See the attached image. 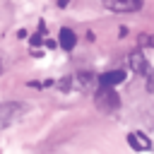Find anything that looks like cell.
<instances>
[{
    "instance_id": "obj_2",
    "label": "cell",
    "mask_w": 154,
    "mask_h": 154,
    "mask_svg": "<svg viewBox=\"0 0 154 154\" xmlns=\"http://www.w3.org/2000/svg\"><path fill=\"white\" fill-rule=\"evenodd\" d=\"M24 111H26V106L19 103V101H2L0 103V130L7 128V125H12Z\"/></svg>"
},
{
    "instance_id": "obj_1",
    "label": "cell",
    "mask_w": 154,
    "mask_h": 154,
    "mask_svg": "<svg viewBox=\"0 0 154 154\" xmlns=\"http://www.w3.org/2000/svg\"><path fill=\"white\" fill-rule=\"evenodd\" d=\"M94 101H96V108L103 111V113H113L120 106V96L116 94V87H101L99 84V91L94 94Z\"/></svg>"
},
{
    "instance_id": "obj_3",
    "label": "cell",
    "mask_w": 154,
    "mask_h": 154,
    "mask_svg": "<svg viewBox=\"0 0 154 154\" xmlns=\"http://www.w3.org/2000/svg\"><path fill=\"white\" fill-rule=\"evenodd\" d=\"M101 2L111 12H137L144 5V0H101Z\"/></svg>"
},
{
    "instance_id": "obj_8",
    "label": "cell",
    "mask_w": 154,
    "mask_h": 154,
    "mask_svg": "<svg viewBox=\"0 0 154 154\" xmlns=\"http://www.w3.org/2000/svg\"><path fill=\"white\" fill-rule=\"evenodd\" d=\"M140 46H154V36L152 34H140Z\"/></svg>"
},
{
    "instance_id": "obj_9",
    "label": "cell",
    "mask_w": 154,
    "mask_h": 154,
    "mask_svg": "<svg viewBox=\"0 0 154 154\" xmlns=\"http://www.w3.org/2000/svg\"><path fill=\"white\" fill-rule=\"evenodd\" d=\"M147 79H149V82H147V89H149V91H154V75L149 72V75H147Z\"/></svg>"
},
{
    "instance_id": "obj_5",
    "label": "cell",
    "mask_w": 154,
    "mask_h": 154,
    "mask_svg": "<svg viewBox=\"0 0 154 154\" xmlns=\"http://www.w3.org/2000/svg\"><path fill=\"white\" fill-rule=\"evenodd\" d=\"M128 144H130L135 152H147V149H152V140H149L144 132H130V135H128Z\"/></svg>"
},
{
    "instance_id": "obj_4",
    "label": "cell",
    "mask_w": 154,
    "mask_h": 154,
    "mask_svg": "<svg viewBox=\"0 0 154 154\" xmlns=\"http://www.w3.org/2000/svg\"><path fill=\"white\" fill-rule=\"evenodd\" d=\"M128 65H130V70L135 75H149V63H147V58L140 51H132L128 55Z\"/></svg>"
},
{
    "instance_id": "obj_10",
    "label": "cell",
    "mask_w": 154,
    "mask_h": 154,
    "mask_svg": "<svg viewBox=\"0 0 154 154\" xmlns=\"http://www.w3.org/2000/svg\"><path fill=\"white\" fill-rule=\"evenodd\" d=\"M67 2H70V0H58V5H60V7H67Z\"/></svg>"
},
{
    "instance_id": "obj_7",
    "label": "cell",
    "mask_w": 154,
    "mask_h": 154,
    "mask_svg": "<svg viewBox=\"0 0 154 154\" xmlns=\"http://www.w3.org/2000/svg\"><path fill=\"white\" fill-rule=\"evenodd\" d=\"M58 41H60V48H63V51H72V48H75V43H77V36H75V31H72V29L63 26V29H60V34H58Z\"/></svg>"
},
{
    "instance_id": "obj_6",
    "label": "cell",
    "mask_w": 154,
    "mask_h": 154,
    "mask_svg": "<svg viewBox=\"0 0 154 154\" xmlns=\"http://www.w3.org/2000/svg\"><path fill=\"white\" fill-rule=\"evenodd\" d=\"M123 79H125V72H123V70H108V72L99 75L96 82H99L101 87H118Z\"/></svg>"
},
{
    "instance_id": "obj_11",
    "label": "cell",
    "mask_w": 154,
    "mask_h": 154,
    "mask_svg": "<svg viewBox=\"0 0 154 154\" xmlns=\"http://www.w3.org/2000/svg\"><path fill=\"white\" fill-rule=\"evenodd\" d=\"M0 72H2V63H0Z\"/></svg>"
}]
</instances>
